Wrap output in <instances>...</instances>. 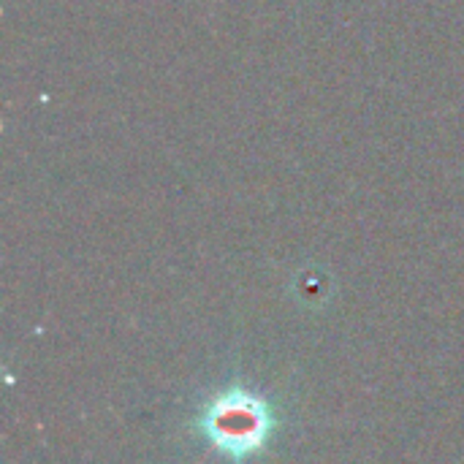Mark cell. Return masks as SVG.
Returning <instances> with one entry per match:
<instances>
[{
  "instance_id": "6da1fadb",
  "label": "cell",
  "mask_w": 464,
  "mask_h": 464,
  "mask_svg": "<svg viewBox=\"0 0 464 464\" xmlns=\"http://www.w3.org/2000/svg\"><path fill=\"white\" fill-rule=\"evenodd\" d=\"M198 427L209 446H215L226 457L245 459L266 446L275 430V416L261 397L234 389L215 397L204 408Z\"/></svg>"
}]
</instances>
